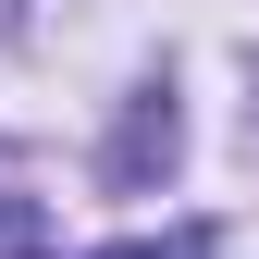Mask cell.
Returning a JSON list of instances; mask_svg holds the SVG:
<instances>
[{
    "label": "cell",
    "instance_id": "obj_1",
    "mask_svg": "<svg viewBox=\"0 0 259 259\" xmlns=\"http://www.w3.org/2000/svg\"><path fill=\"white\" fill-rule=\"evenodd\" d=\"M148 160H173V99H148L136 123H123V160H111V173H123V185H136V173H148Z\"/></svg>",
    "mask_w": 259,
    "mask_h": 259
}]
</instances>
